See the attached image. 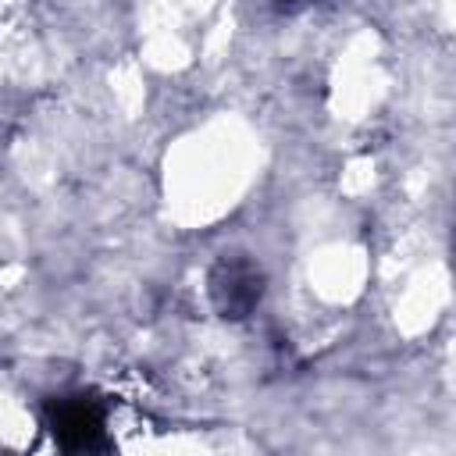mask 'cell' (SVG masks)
Wrapping results in <instances>:
<instances>
[{"instance_id":"1","label":"cell","mask_w":456,"mask_h":456,"mask_svg":"<svg viewBox=\"0 0 456 456\" xmlns=\"http://www.w3.org/2000/svg\"><path fill=\"white\" fill-rule=\"evenodd\" d=\"M264 289H267V278L260 264L246 253H221L207 271V296L217 317L224 321H246L260 306Z\"/></svg>"},{"instance_id":"2","label":"cell","mask_w":456,"mask_h":456,"mask_svg":"<svg viewBox=\"0 0 456 456\" xmlns=\"http://www.w3.org/2000/svg\"><path fill=\"white\" fill-rule=\"evenodd\" d=\"M46 428L64 452H89L103 445L107 406L96 392H68L46 403Z\"/></svg>"}]
</instances>
